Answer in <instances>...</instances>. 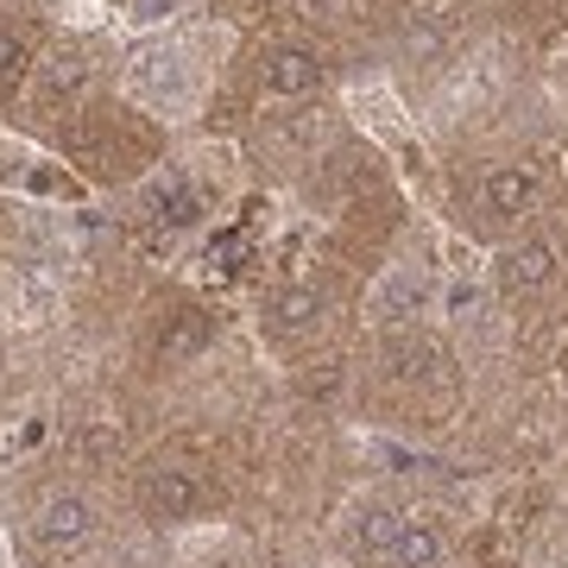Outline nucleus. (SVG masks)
I'll list each match as a JSON object with an SVG mask.
<instances>
[{"instance_id": "obj_1", "label": "nucleus", "mask_w": 568, "mask_h": 568, "mask_svg": "<svg viewBox=\"0 0 568 568\" xmlns=\"http://www.w3.org/2000/svg\"><path fill=\"white\" fill-rule=\"evenodd\" d=\"M140 506H145V518H159V525L196 518V511L209 506V480L196 474V467L164 462V467H152V474L140 480Z\"/></svg>"}, {"instance_id": "obj_2", "label": "nucleus", "mask_w": 568, "mask_h": 568, "mask_svg": "<svg viewBox=\"0 0 568 568\" xmlns=\"http://www.w3.org/2000/svg\"><path fill=\"white\" fill-rule=\"evenodd\" d=\"M32 537H39L51 556H77V549H89V537H95V511H89V499H77V493H51L39 506V518H32Z\"/></svg>"}, {"instance_id": "obj_3", "label": "nucleus", "mask_w": 568, "mask_h": 568, "mask_svg": "<svg viewBox=\"0 0 568 568\" xmlns=\"http://www.w3.org/2000/svg\"><path fill=\"white\" fill-rule=\"evenodd\" d=\"M316 82H323V63H316V51H304V44H284V51L265 58V89H272V95H310Z\"/></svg>"}, {"instance_id": "obj_4", "label": "nucleus", "mask_w": 568, "mask_h": 568, "mask_svg": "<svg viewBox=\"0 0 568 568\" xmlns=\"http://www.w3.org/2000/svg\"><path fill=\"white\" fill-rule=\"evenodd\" d=\"M549 272H556V246L549 241H525V246H511V253H499V284H506L511 297L549 284Z\"/></svg>"}, {"instance_id": "obj_5", "label": "nucleus", "mask_w": 568, "mask_h": 568, "mask_svg": "<svg viewBox=\"0 0 568 568\" xmlns=\"http://www.w3.org/2000/svg\"><path fill=\"white\" fill-rule=\"evenodd\" d=\"M386 562L392 568H436L443 562V530L424 525V518H405V530H398V544H392Z\"/></svg>"}, {"instance_id": "obj_6", "label": "nucleus", "mask_w": 568, "mask_h": 568, "mask_svg": "<svg viewBox=\"0 0 568 568\" xmlns=\"http://www.w3.org/2000/svg\"><path fill=\"white\" fill-rule=\"evenodd\" d=\"M530 196H537V178H530L525 164H499L487 178V209L493 215H525Z\"/></svg>"}, {"instance_id": "obj_7", "label": "nucleus", "mask_w": 568, "mask_h": 568, "mask_svg": "<svg viewBox=\"0 0 568 568\" xmlns=\"http://www.w3.org/2000/svg\"><path fill=\"white\" fill-rule=\"evenodd\" d=\"M209 335H215V316H203V310H183L178 328H171V335H159V361H190V354H203Z\"/></svg>"}, {"instance_id": "obj_8", "label": "nucleus", "mask_w": 568, "mask_h": 568, "mask_svg": "<svg viewBox=\"0 0 568 568\" xmlns=\"http://www.w3.org/2000/svg\"><path fill=\"white\" fill-rule=\"evenodd\" d=\"M316 316H323V291H304V284H297V291H278V297H272V323H278L284 335L310 328Z\"/></svg>"}, {"instance_id": "obj_9", "label": "nucleus", "mask_w": 568, "mask_h": 568, "mask_svg": "<svg viewBox=\"0 0 568 568\" xmlns=\"http://www.w3.org/2000/svg\"><path fill=\"white\" fill-rule=\"evenodd\" d=\"M398 530H405V518H398V511H366L361 525H354V544L373 549V556H392Z\"/></svg>"}, {"instance_id": "obj_10", "label": "nucleus", "mask_w": 568, "mask_h": 568, "mask_svg": "<svg viewBox=\"0 0 568 568\" xmlns=\"http://www.w3.org/2000/svg\"><path fill=\"white\" fill-rule=\"evenodd\" d=\"M26 58H32V51H26V39H0V89L26 77Z\"/></svg>"}, {"instance_id": "obj_11", "label": "nucleus", "mask_w": 568, "mask_h": 568, "mask_svg": "<svg viewBox=\"0 0 568 568\" xmlns=\"http://www.w3.org/2000/svg\"><path fill=\"white\" fill-rule=\"evenodd\" d=\"M392 361H398V373H424V361H436V347L429 342H398L392 347Z\"/></svg>"}, {"instance_id": "obj_12", "label": "nucleus", "mask_w": 568, "mask_h": 568, "mask_svg": "<svg viewBox=\"0 0 568 568\" xmlns=\"http://www.w3.org/2000/svg\"><path fill=\"white\" fill-rule=\"evenodd\" d=\"M171 13V0H140V20H164Z\"/></svg>"}]
</instances>
